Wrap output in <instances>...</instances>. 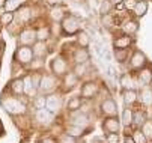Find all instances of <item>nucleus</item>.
<instances>
[{
	"label": "nucleus",
	"instance_id": "nucleus-4",
	"mask_svg": "<svg viewBox=\"0 0 152 143\" xmlns=\"http://www.w3.org/2000/svg\"><path fill=\"white\" fill-rule=\"evenodd\" d=\"M33 51H32V47H27V45H20L15 51V60L21 65H29L32 60H33Z\"/></svg>",
	"mask_w": 152,
	"mask_h": 143
},
{
	"label": "nucleus",
	"instance_id": "nucleus-21",
	"mask_svg": "<svg viewBox=\"0 0 152 143\" xmlns=\"http://www.w3.org/2000/svg\"><path fill=\"white\" fill-rule=\"evenodd\" d=\"M122 30L125 35H134L139 30V23L134 21V20H126L122 24Z\"/></svg>",
	"mask_w": 152,
	"mask_h": 143
},
{
	"label": "nucleus",
	"instance_id": "nucleus-11",
	"mask_svg": "<svg viewBox=\"0 0 152 143\" xmlns=\"http://www.w3.org/2000/svg\"><path fill=\"white\" fill-rule=\"evenodd\" d=\"M101 113L104 116H116L118 115V104L115 103V99L107 98L101 103Z\"/></svg>",
	"mask_w": 152,
	"mask_h": 143
},
{
	"label": "nucleus",
	"instance_id": "nucleus-1",
	"mask_svg": "<svg viewBox=\"0 0 152 143\" xmlns=\"http://www.w3.org/2000/svg\"><path fill=\"white\" fill-rule=\"evenodd\" d=\"M2 106L9 115H23L26 113V104L21 103V99L14 96H6L2 99Z\"/></svg>",
	"mask_w": 152,
	"mask_h": 143
},
{
	"label": "nucleus",
	"instance_id": "nucleus-22",
	"mask_svg": "<svg viewBox=\"0 0 152 143\" xmlns=\"http://www.w3.org/2000/svg\"><path fill=\"white\" fill-rule=\"evenodd\" d=\"M11 90H12V93H15L17 96L23 95V93H24V81H23V78H15V80H12Z\"/></svg>",
	"mask_w": 152,
	"mask_h": 143
},
{
	"label": "nucleus",
	"instance_id": "nucleus-33",
	"mask_svg": "<svg viewBox=\"0 0 152 143\" xmlns=\"http://www.w3.org/2000/svg\"><path fill=\"white\" fill-rule=\"evenodd\" d=\"M115 59H116V62H119V63H125L126 59H128V50L115 48Z\"/></svg>",
	"mask_w": 152,
	"mask_h": 143
},
{
	"label": "nucleus",
	"instance_id": "nucleus-34",
	"mask_svg": "<svg viewBox=\"0 0 152 143\" xmlns=\"http://www.w3.org/2000/svg\"><path fill=\"white\" fill-rule=\"evenodd\" d=\"M48 36H51L50 27H39V29L36 30V39H38V41H47Z\"/></svg>",
	"mask_w": 152,
	"mask_h": 143
},
{
	"label": "nucleus",
	"instance_id": "nucleus-8",
	"mask_svg": "<svg viewBox=\"0 0 152 143\" xmlns=\"http://www.w3.org/2000/svg\"><path fill=\"white\" fill-rule=\"evenodd\" d=\"M36 41H38L36 39V30H33V29H24V30H21V33L18 36V44L20 45L32 47Z\"/></svg>",
	"mask_w": 152,
	"mask_h": 143
},
{
	"label": "nucleus",
	"instance_id": "nucleus-45",
	"mask_svg": "<svg viewBox=\"0 0 152 143\" xmlns=\"http://www.w3.org/2000/svg\"><path fill=\"white\" fill-rule=\"evenodd\" d=\"M47 2L51 5V6H57V5H62V0H47Z\"/></svg>",
	"mask_w": 152,
	"mask_h": 143
},
{
	"label": "nucleus",
	"instance_id": "nucleus-17",
	"mask_svg": "<svg viewBox=\"0 0 152 143\" xmlns=\"http://www.w3.org/2000/svg\"><path fill=\"white\" fill-rule=\"evenodd\" d=\"M133 109L131 107H125L122 110V116H121V125H124V128H129L133 125Z\"/></svg>",
	"mask_w": 152,
	"mask_h": 143
},
{
	"label": "nucleus",
	"instance_id": "nucleus-40",
	"mask_svg": "<svg viewBox=\"0 0 152 143\" xmlns=\"http://www.w3.org/2000/svg\"><path fill=\"white\" fill-rule=\"evenodd\" d=\"M101 21H102V26H105V27H112L113 24H116V20L113 18L112 14H104Z\"/></svg>",
	"mask_w": 152,
	"mask_h": 143
},
{
	"label": "nucleus",
	"instance_id": "nucleus-29",
	"mask_svg": "<svg viewBox=\"0 0 152 143\" xmlns=\"http://www.w3.org/2000/svg\"><path fill=\"white\" fill-rule=\"evenodd\" d=\"M146 113L142 112V110H136L133 112V125H137V127H142V124L146 120Z\"/></svg>",
	"mask_w": 152,
	"mask_h": 143
},
{
	"label": "nucleus",
	"instance_id": "nucleus-32",
	"mask_svg": "<svg viewBox=\"0 0 152 143\" xmlns=\"http://www.w3.org/2000/svg\"><path fill=\"white\" fill-rule=\"evenodd\" d=\"M140 131L146 136L148 140H152V120L146 119L143 124H142V127H140Z\"/></svg>",
	"mask_w": 152,
	"mask_h": 143
},
{
	"label": "nucleus",
	"instance_id": "nucleus-38",
	"mask_svg": "<svg viewBox=\"0 0 152 143\" xmlns=\"http://www.w3.org/2000/svg\"><path fill=\"white\" fill-rule=\"evenodd\" d=\"M131 137H133V140H134L136 143H148V142H149V140L146 139V136H145L140 130H134L133 134H131Z\"/></svg>",
	"mask_w": 152,
	"mask_h": 143
},
{
	"label": "nucleus",
	"instance_id": "nucleus-23",
	"mask_svg": "<svg viewBox=\"0 0 152 143\" xmlns=\"http://www.w3.org/2000/svg\"><path fill=\"white\" fill-rule=\"evenodd\" d=\"M15 12H17V14H14V18H17L20 23H26V21H29L30 17H32L29 8H20V9H17Z\"/></svg>",
	"mask_w": 152,
	"mask_h": 143
},
{
	"label": "nucleus",
	"instance_id": "nucleus-50",
	"mask_svg": "<svg viewBox=\"0 0 152 143\" xmlns=\"http://www.w3.org/2000/svg\"><path fill=\"white\" fill-rule=\"evenodd\" d=\"M143 2H146V0H143Z\"/></svg>",
	"mask_w": 152,
	"mask_h": 143
},
{
	"label": "nucleus",
	"instance_id": "nucleus-36",
	"mask_svg": "<svg viewBox=\"0 0 152 143\" xmlns=\"http://www.w3.org/2000/svg\"><path fill=\"white\" fill-rule=\"evenodd\" d=\"M72 72H74L78 78L84 77L86 74H88V63H75V68H74Z\"/></svg>",
	"mask_w": 152,
	"mask_h": 143
},
{
	"label": "nucleus",
	"instance_id": "nucleus-7",
	"mask_svg": "<svg viewBox=\"0 0 152 143\" xmlns=\"http://www.w3.org/2000/svg\"><path fill=\"white\" fill-rule=\"evenodd\" d=\"M98 90H99V86L95 83V81H86V83L81 86L80 96L83 99H92L98 95Z\"/></svg>",
	"mask_w": 152,
	"mask_h": 143
},
{
	"label": "nucleus",
	"instance_id": "nucleus-37",
	"mask_svg": "<svg viewBox=\"0 0 152 143\" xmlns=\"http://www.w3.org/2000/svg\"><path fill=\"white\" fill-rule=\"evenodd\" d=\"M12 21H14V12H3L0 15V24L9 26Z\"/></svg>",
	"mask_w": 152,
	"mask_h": 143
},
{
	"label": "nucleus",
	"instance_id": "nucleus-9",
	"mask_svg": "<svg viewBox=\"0 0 152 143\" xmlns=\"http://www.w3.org/2000/svg\"><path fill=\"white\" fill-rule=\"evenodd\" d=\"M146 63H148V59H146V56L142 53V51H134V54L131 56V60H129V66H131V69H134V71H139V69H142V68H145L146 66Z\"/></svg>",
	"mask_w": 152,
	"mask_h": 143
},
{
	"label": "nucleus",
	"instance_id": "nucleus-44",
	"mask_svg": "<svg viewBox=\"0 0 152 143\" xmlns=\"http://www.w3.org/2000/svg\"><path fill=\"white\" fill-rule=\"evenodd\" d=\"M124 8H126V9H134V6H136V3H137V0H124Z\"/></svg>",
	"mask_w": 152,
	"mask_h": 143
},
{
	"label": "nucleus",
	"instance_id": "nucleus-47",
	"mask_svg": "<svg viewBox=\"0 0 152 143\" xmlns=\"http://www.w3.org/2000/svg\"><path fill=\"white\" fill-rule=\"evenodd\" d=\"M39 143H56L54 139H50V137H45V139H42Z\"/></svg>",
	"mask_w": 152,
	"mask_h": 143
},
{
	"label": "nucleus",
	"instance_id": "nucleus-10",
	"mask_svg": "<svg viewBox=\"0 0 152 143\" xmlns=\"http://www.w3.org/2000/svg\"><path fill=\"white\" fill-rule=\"evenodd\" d=\"M39 80H41V77L36 75V74L35 75H27L26 78H23V81H24V93L33 95L35 90L39 86Z\"/></svg>",
	"mask_w": 152,
	"mask_h": 143
},
{
	"label": "nucleus",
	"instance_id": "nucleus-6",
	"mask_svg": "<svg viewBox=\"0 0 152 143\" xmlns=\"http://www.w3.org/2000/svg\"><path fill=\"white\" fill-rule=\"evenodd\" d=\"M102 130L105 134L110 133H118L121 130V119L118 116H105L104 122H102Z\"/></svg>",
	"mask_w": 152,
	"mask_h": 143
},
{
	"label": "nucleus",
	"instance_id": "nucleus-25",
	"mask_svg": "<svg viewBox=\"0 0 152 143\" xmlns=\"http://www.w3.org/2000/svg\"><path fill=\"white\" fill-rule=\"evenodd\" d=\"M50 17L54 20V21H62V20L66 17V15H65V9H63L60 5H57V6H53V8H51Z\"/></svg>",
	"mask_w": 152,
	"mask_h": 143
},
{
	"label": "nucleus",
	"instance_id": "nucleus-30",
	"mask_svg": "<svg viewBox=\"0 0 152 143\" xmlns=\"http://www.w3.org/2000/svg\"><path fill=\"white\" fill-rule=\"evenodd\" d=\"M146 11H148V3L143 2V0H137V3H136L133 12H134L137 17H143V15L146 14Z\"/></svg>",
	"mask_w": 152,
	"mask_h": 143
},
{
	"label": "nucleus",
	"instance_id": "nucleus-39",
	"mask_svg": "<svg viewBox=\"0 0 152 143\" xmlns=\"http://www.w3.org/2000/svg\"><path fill=\"white\" fill-rule=\"evenodd\" d=\"M45 104H47V98L45 96H36L33 99V107L36 110H42V109H45Z\"/></svg>",
	"mask_w": 152,
	"mask_h": 143
},
{
	"label": "nucleus",
	"instance_id": "nucleus-27",
	"mask_svg": "<svg viewBox=\"0 0 152 143\" xmlns=\"http://www.w3.org/2000/svg\"><path fill=\"white\" fill-rule=\"evenodd\" d=\"M47 110L48 112H56V110H59V107H60V99L56 96V95H50L48 98H47Z\"/></svg>",
	"mask_w": 152,
	"mask_h": 143
},
{
	"label": "nucleus",
	"instance_id": "nucleus-24",
	"mask_svg": "<svg viewBox=\"0 0 152 143\" xmlns=\"http://www.w3.org/2000/svg\"><path fill=\"white\" fill-rule=\"evenodd\" d=\"M27 2V0H6L5 3V11L6 12H15L17 9H20L21 6H23L24 3Z\"/></svg>",
	"mask_w": 152,
	"mask_h": 143
},
{
	"label": "nucleus",
	"instance_id": "nucleus-43",
	"mask_svg": "<svg viewBox=\"0 0 152 143\" xmlns=\"http://www.w3.org/2000/svg\"><path fill=\"white\" fill-rule=\"evenodd\" d=\"M59 143H77V140H75V137H72L69 134H63L59 139Z\"/></svg>",
	"mask_w": 152,
	"mask_h": 143
},
{
	"label": "nucleus",
	"instance_id": "nucleus-5",
	"mask_svg": "<svg viewBox=\"0 0 152 143\" xmlns=\"http://www.w3.org/2000/svg\"><path fill=\"white\" fill-rule=\"evenodd\" d=\"M50 68H51L53 75H56V77H63L68 72V63L63 57H54L50 63Z\"/></svg>",
	"mask_w": 152,
	"mask_h": 143
},
{
	"label": "nucleus",
	"instance_id": "nucleus-41",
	"mask_svg": "<svg viewBox=\"0 0 152 143\" xmlns=\"http://www.w3.org/2000/svg\"><path fill=\"white\" fill-rule=\"evenodd\" d=\"M112 9H113V3L110 2V0H104V2L101 3V6H99V12H101V15H104V14H110Z\"/></svg>",
	"mask_w": 152,
	"mask_h": 143
},
{
	"label": "nucleus",
	"instance_id": "nucleus-49",
	"mask_svg": "<svg viewBox=\"0 0 152 143\" xmlns=\"http://www.w3.org/2000/svg\"><path fill=\"white\" fill-rule=\"evenodd\" d=\"M0 47H2V45H0ZM0 50H2V48H0Z\"/></svg>",
	"mask_w": 152,
	"mask_h": 143
},
{
	"label": "nucleus",
	"instance_id": "nucleus-31",
	"mask_svg": "<svg viewBox=\"0 0 152 143\" xmlns=\"http://www.w3.org/2000/svg\"><path fill=\"white\" fill-rule=\"evenodd\" d=\"M140 99H142V104H145V106H151V104H152V89L146 86V88L142 90V96H140Z\"/></svg>",
	"mask_w": 152,
	"mask_h": 143
},
{
	"label": "nucleus",
	"instance_id": "nucleus-15",
	"mask_svg": "<svg viewBox=\"0 0 152 143\" xmlns=\"http://www.w3.org/2000/svg\"><path fill=\"white\" fill-rule=\"evenodd\" d=\"M134 42V39L131 38V35H122V36H118L115 41H113V47L115 48H124V50H128L129 45Z\"/></svg>",
	"mask_w": 152,
	"mask_h": 143
},
{
	"label": "nucleus",
	"instance_id": "nucleus-13",
	"mask_svg": "<svg viewBox=\"0 0 152 143\" xmlns=\"http://www.w3.org/2000/svg\"><path fill=\"white\" fill-rule=\"evenodd\" d=\"M137 99H139V96H137V92L134 89H124L122 90V101H124L125 107H131L133 104L137 103Z\"/></svg>",
	"mask_w": 152,
	"mask_h": 143
},
{
	"label": "nucleus",
	"instance_id": "nucleus-20",
	"mask_svg": "<svg viewBox=\"0 0 152 143\" xmlns=\"http://www.w3.org/2000/svg\"><path fill=\"white\" fill-rule=\"evenodd\" d=\"M81 106H83V98L81 96H72L66 103V110L71 112V113L72 112H78L81 109Z\"/></svg>",
	"mask_w": 152,
	"mask_h": 143
},
{
	"label": "nucleus",
	"instance_id": "nucleus-14",
	"mask_svg": "<svg viewBox=\"0 0 152 143\" xmlns=\"http://www.w3.org/2000/svg\"><path fill=\"white\" fill-rule=\"evenodd\" d=\"M72 60L74 63H88L91 60V54L88 51V48H77L72 54Z\"/></svg>",
	"mask_w": 152,
	"mask_h": 143
},
{
	"label": "nucleus",
	"instance_id": "nucleus-42",
	"mask_svg": "<svg viewBox=\"0 0 152 143\" xmlns=\"http://www.w3.org/2000/svg\"><path fill=\"white\" fill-rule=\"evenodd\" d=\"M105 142H107V143H119V134H118V133L105 134Z\"/></svg>",
	"mask_w": 152,
	"mask_h": 143
},
{
	"label": "nucleus",
	"instance_id": "nucleus-19",
	"mask_svg": "<svg viewBox=\"0 0 152 143\" xmlns=\"http://www.w3.org/2000/svg\"><path fill=\"white\" fill-rule=\"evenodd\" d=\"M139 83L142 86H149L152 83V69L149 68L139 69Z\"/></svg>",
	"mask_w": 152,
	"mask_h": 143
},
{
	"label": "nucleus",
	"instance_id": "nucleus-3",
	"mask_svg": "<svg viewBox=\"0 0 152 143\" xmlns=\"http://www.w3.org/2000/svg\"><path fill=\"white\" fill-rule=\"evenodd\" d=\"M57 88V80H56V75H50V74H45L42 75L41 80H39V86L38 89L41 90V93H51L54 89Z\"/></svg>",
	"mask_w": 152,
	"mask_h": 143
},
{
	"label": "nucleus",
	"instance_id": "nucleus-48",
	"mask_svg": "<svg viewBox=\"0 0 152 143\" xmlns=\"http://www.w3.org/2000/svg\"><path fill=\"white\" fill-rule=\"evenodd\" d=\"M110 2H112L113 5H116V3H121V2H124V0H110Z\"/></svg>",
	"mask_w": 152,
	"mask_h": 143
},
{
	"label": "nucleus",
	"instance_id": "nucleus-16",
	"mask_svg": "<svg viewBox=\"0 0 152 143\" xmlns=\"http://www.w3.org/2000/svg\"><path fill=\"white\" fill-rule=\"evenodd\" d=\"M78 83V77L74 72H66L63 75V89L65 90H71L77 86Z\"/></svg>",
	"mask_w": 152,
	"mask_h": 143
},
{
	"label": "nucleus",
	"instance_id": "nucleus-12",
	"mask_svg": "<svg viewBox=\"0 0 152 143\" xmlns=\"http://www.w3.org/2000/svg\"><path fill=\"white\" fill-rule=\"evenodd\" d=\"M74 115H71V125H77V127H81L86 130V127L89 125V117L88 115H84V113H78V112H72Z\"/></svg>",
	"mask_w": 152,
	"mask_h": 143
},
{
	"label": "nucleus",
	"instance_id": "nucleus-35",
	"mask_svg": "<svg viewBox=\"0 0 152 143\" xmlns=\"http://www.w3.org/2000/svg\"><path fill=\"white\" fill-rule=\"evenodd\" d=\"M66 134H69V136H72V137H80V136H83L84 134V128H81V127H77V125H69L68 128H66Z\"/></svg>",
	"mask_w": 152,
	"mask_h": 143
},
{
	"label": "nucleus",
	"instance_id": "nucleus-26",
	"mask_svg": "<svg viewBox=\"0 0 152 143\" xmlns=\"http://www.w3.org/2000/svg\"><path fill=\"white\" fill-rule=\"evenodd\" d=\"M121 85L124 89H134L136 88V80L129 75V74H124L121 77ZM136 90V89H134Z\"/></svg>",
	"mask_w": 152,
	"mask_h": 143
},
{
	"label": "nucleus",
	"instance_id": "nucleus-2",
	"mask_svg": "<svg viewBox=\"0 0 152 143\" xmlns=\"http://www.w3.org/2000/svg\"><path fill=\"white\" fill-rule=\"evenodd\" d=\"M60 27H62V32L65 35H75L80 32V21L74 15H66L62 20Z\"/></svg>",
	"mask_w": 152,
	"mask_h": 143
},
{
	"label": "nucleus",
	"instance_id": "nucleus-18",
	"mask_svg": "<svg viewBox=\"0 0 152 143\" xmlns=\"http://www.w3.org/2000/svg\"><path fill=\"white\" fill-rule=\"evenodd\" d=\"M32 51H33V56L35 57H45L47 54V45H45V41H36V42L32 45Z\"/></svg>",
	"mask_w": 152,
	"mask_h": 143
},
{
	"label": "nucleus",
	"instance_id": "nucleus-28",
	"mask_svg": "<svg viewBox=\"0 0 152 143\" xmlns=\"http://www.w3.org/2000/svg\"><path fill=\"white\" fill-rule=\"evenodd\" d=\"M77 42H78V45L81 48H88L89 44H91V38H89V35L86 32H78L77 33Z\"/></svg>",
	"mask_w": 152,
	"mask_h": 143
},
{
	"label": "nucleus",
	"instance_id": "nucleus-46",
	"mask_svg": "<svg viewBox=\"0 0 152 143\" xmlns=\"http://www.w3.org/2000/svg\"><path fill=\"white\" fill-rule=\"evenodd\" d=\"M124 143H136V142L133 140V137H131V136H128V134H126V136L124 137Z\"/></svg>",
	"mask_w": 152,
	"mask_h": 143
},
{
	"label": "nucleus",
	"instance_id": "nucleus-51",
	"mask_svg": "<svg viewBox=\"0 0 152 143\" xmlns=\"http://www.w3.org/2000/svg\"><path fill=\"white\" fill-rule=\"evenodd\" d=\"M151 89H152V88H151Z\"/></svg>",
	"mask_w": 152,
	"mask_h": 143
}]
</instances>
